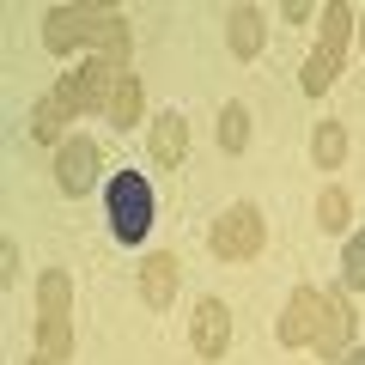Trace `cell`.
<instances>
[{
  "mask_svg": "<svg viewBox=\"0 0 365 365\" xmlns=\"http://www.w3.org/2000/svg\"><path fill=\"white\" fill-rule=\"evenodd\" d=\"M146 153H153L158 170H177L182 153H189V122H182L177 110H165V116L153 122V140H146Z\"/></svg>",
  "mask_w": 365,
  "mask_h": 365,
  "instance_id": "12",
  "label": "cell"
},
{
  "mask_svg": "<svg viewBox=\"0 0 365 365\" xmlns=\"http://www.w3.org/2000/svg\"><path fill=\"white\" fill-rule=\"evenodd\" d=\"M67 122H73V104H67L61 91H43L37 104H31V140L61 146V140H67Z\"/></svg>",
  "mask_w": 365,
  "mask_h": 365,
  "instance_id": "13",
  "label": "cell"
},
{
  "mask_svg": "<svg viewBox=\"0 0 365 365\" xmlns=\"http://www.w3.org/2000/svg\"><path fill=\"white\" fill-rule=\"evenodd\" d=\"M140 104H146L140 79H134V73H122V79H116V91H110V110H104V116L116 122V128H134V122H140Z\"/></svg>",
  "mask_w": 365,
  "mask_h": 365,
  "instance_id": "15",
  "label": "cell"
},
{
  "mask_svg": "<svg viewBox=\"0 0 365 365\" xmlns=\"http://www.w3.org/2000/svg\"><path fill=\"white\" fill-rule=\"evenodd\" d=\"M189 341H195L201 359H220V353L232 347V311H225L220 299H201L195 317H189Z\"/></svg>",
  "mask_w": 365,
  "mask_h": 365,
  "instance_id": "10",
  "label": "cell"
},
{
  "mask_svg": "<svg viewBox=\"0 0 365 365\" xmlns=\"http://www.w3.org/2000/svg\"><path fill=\"white\" fill-rule=\"evenodd\" d=\"M19 274H25L19 268V244L6 237V244H0V287H19Z\"/></svg>",
  "mask_w": 365,
  "mask_h": 365,
  "instance_id": "20",
  "label": "cell"
},
{
  "mask_svg": "<svg viewBox=\"0 0 365 365\" xmlns=\"http://www.w3.org/2000/svg\"><path fill=\"white\" fill-rule=\"evenodd\" d=\"M341 365H365V347H359V353H347V359H341Z\"/></svg>",
  "mask_w": 365,
  "mask_h": 365,
  "instance_id": "21",
  "label": "cell"
},
{
  "mask_svg": "<svg viewBox=\"0 0 365 365\" xmlns=\"http://www.w3.org/2000/svg\"><path fill=\"white\" fill-rule=\"evenodd\" d=\"M341 287H347V292H359V287H365V232H359V237H347V262H341Z\"/></svg>",
  "mask_w": 365,
  "mask_h": 365,
  "instance_id": "19",
  "label": "cell"
},
{
  "mask_svg": "<svg viewBox=\"0 0 365 365\" xmlns=\"http://www.w3.org/2000/svg\"><path fill=\"white\" fill-rule=\"evenodd\" d=\"M31 365H55V359H43V353H37V359H31Z\"/></svg>",
  "mask_w": 365,
  "mask_h": 365,
  "instance_id": "22",
  "label": "cell"
},
{
  "mask_svg": "<svg viewBox=\"0 0 365 365\" xmlns=\"http://www.w3.org/2000/svg\"><path fill=\"white\" fill-rule=\"evenodd\" d=\"M225 43H232L237 61H256L262 55V13L256 6H232L225 13Z\"/></svg>",
  "mask_w": 365,
  "mask_h": 365,
  "instance_id": "14",
  "label": "cell"
},
{
  "mask_svg": "<svg viewBox=\"0 0 365 365\" xmlns=\"http://www.w3.org/2000/svg\"><path fill=\"white\" fill-rule=\"evenodd\" d=\"M177 287H182V262L170 256V250H153V256L140 262V299L153 304V311H170Z\"/></svg>",
  "mask_w": 365,
  "mask_h": 365,
  "instance_id": "11",
  "label": "cell"
},
{
  "mask_svg": "<svg viewBox=\"0 0 365 365\" xmlns=\"http://www.w3.org/2000/svg\"><path fill=\"white\" fill-rule=\"evenodd\" d=\"M262 244H268V220H262L250 201H232V207L213 220V232H207V250L220 262H256Z\"/></svg>",
  "mask_w": 365,
  "mask_h": 365,
  "instance_id": "5",
  "label": "cell"
},
{
  "mask_svg": "<svg viewBox=\"0 0 365 365\" xmlns=\"http://www.w3.org/2000/svg\"><path fill=\"white\" fill-rule=\"evenodd\" d=\"M353 25H359V13H353L347 0H329V6H323V37H317V49L304 55V73H299V86L311 91V98H323V91L335 86L341 61H347V37H353Z\"/></svg>",
  "mask_w": 365,
  "mask_h": 365,
  "instance_id": "3",
  "label": "cell"
},
{
  "mask_svg": "<svg viewBox=\"0 0 365 365\" xmlns=\"http://www.w3.org/2000/svg\"><path fill=\"white\" fill-rule=\"evenodd\" d=\"M79 43H98L116 73H128V55H134V31H128V13L122 6H104V0H79V6H49L43 13V49L49 55H67Z\"/></svg>",
  "mask_w": 365,
  "mask_h": 365,
  "instance_id": "1",
  "label": "cell"
},
{
  "mask_svg": "<svg viewBox=\"0 0 365 365\" xmlns=\"http://www.w3.org/2000/svg\"><path fill=\"white\" fill-rule=\"evenodd\" d=\"M311 153H317V170H341V158H347V128H341V122H317Z\"/></svg>",
  "mask_w": 365,
  "mask_h": 365,
  "instance_id": "16",
  "label": "cell"
},
{
  "mask_svg": "<svg viewBox=\"0 0 365 365\" xmlns=\"http://www.w3.org/2000/svg\"><path fill=\"white\" fill-rule=\"evenodd\" d=\"M244 146H250V110L225 104L220 110V153H244Z\"/></svg>",
  "mask_w": 365,
  "mask_h": 365,
  "instance_id": "17",
  "label": "cell"
},
{
  "mask_svg": "<svg viewBox=\"0 0 365 365\" xmlns=\"http://www.w3.org/2000/svg\"><path fill=\"white\" fill-rule=\"evenodd\" d=\"M37 353L55 365L73 359V274L43 268L37 280Z\"/></svg>",
  "mask_w": 365,
  "mask_h": 365,
  "instance_id": "2",
  "label": "cell"
},
{
  "mask_svg": "<svg viewBox=\"0 0 365 365\" xmlns=\"http://www.w3.org/2000/svg\"><path fill=\"white\" fill-rule=\"evenodd\" d=\"M317 359L341 365L353 353V311H347V292H323V317H317V335H311Z\"/></svg>",
  "mask_w": 365,
  "mask_h": 365,
  "instance_id": "8",
  "label": "cell"
},
{
  "mask_svg": "<svg viewBox=\"0 0 365 365\" xmlns=\"http://www.w3.org/2000/svg\"><path fill=\"white\" fill-rule=\"evenodd\" d=\"M104 207H110V232H116V244H140L146 232H153V182L140 177V170H116V177L104 182Z\"/></svg>",
  "mask_w": 365,
  "mask_h": 365,
  "instance_id": "4",
  "label": "cell"
},
{
  "mask_svg": "<svg viewBox=\"0 0 365 365\" xmlns=\"http://www.w3.org/2000/svg\"><path fill=\"white\" fill-rule=\"evenodd\" d=\"M55 189H61V195H73V201L98 189V140L67 134V140L55 146Z\"/></svg>",
  "mask_w": 365,
  "mask_h": 365,
  "instance_id": "7",
  "label": "cell"
},
{
  "mask_svg": "<svg viewBox=\"0 0 365 365\" xmlns=\"http://www.w3.org/2000/svg\"><path fill=\"white\" fill-rule=\"evenodd\" d=\"M317 317H323V292L317 287H299L287 299V311H280V347H311V335H317Z\"/></svg>",
  "mask_w": 365,
  "mask_h": 365,
  "instance_id": "9",
  "label": "cell"
},
{
  "mask_svg": "<svg viewBox=\"0 0 365 365\" xmlns=\"http://www.w3.org/2000/svg\"><path fill=\"white\" fill-rule=\"evenodd\" d=\"M116 79H122V73L104 61V55H91V61H79L55 91L73 104V116H91V110H110V91H116Z\"/></svg>",
  "mask_w": 365,
  "mask_h": 365,
  "instance_id": "6",
  "label": "cell"
},
{
  "mask_svg": "<svg viewBox=\"0 0 365 365\" xmlns=\"http://www.w3.org/2000/svg\"><path fill=\"white\" fill-rule=\"evenodd\" d=\"M359 37H365V19H359Z\"/></svg>",
  "mask_w": 365,
  "mask_h": 365,
  "instance_id": "23",
  "label": "cell"
},
{
  "mask_svg": "<svg viewBox=\"0 0 365 365\" xmlns=\"http://www.w3.org/2000/svg\"><path fill=\"white\" fill-rule=\"evenodd\" d=\"M317 225L323 232H347V189H323L317 195Z\"/></svg>",
  "mask_w": 365,
  "mask_h": 365,
  "instance_id": "18",
  "label": "cell"
}]
</instances>
